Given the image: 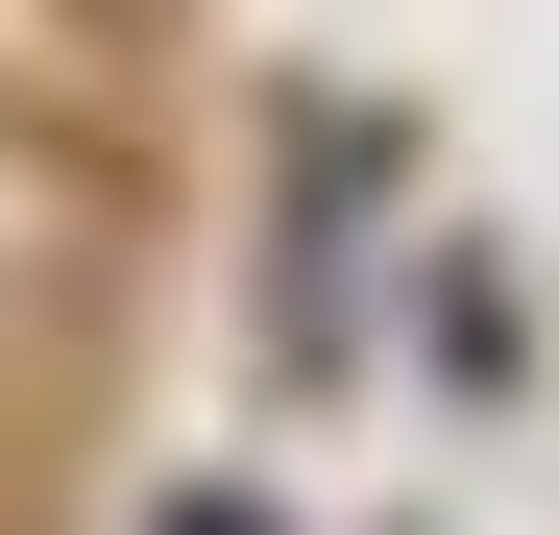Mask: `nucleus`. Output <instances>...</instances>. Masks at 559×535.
Segmentation results:
<instances>
[]
</instances>
